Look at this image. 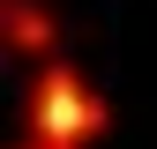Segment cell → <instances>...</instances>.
Here are the masks:
<instances>
[{"label": "cell", "instance_id": "cell-1", "mask_svg": "<svg viewBox=\"0 0 157 149\" xmlns=\"http://www.w3.org/2000/svg\"><path fill=\"white\" fill-rule=\"evenodd\" d=\"M97 119H105V112H97V97H90L82 82L45 74V89H37V134H45L52 149H75V134H90Z\"/></svg>", "mask_w": 157, "mask_h": 149}]
</instances>
